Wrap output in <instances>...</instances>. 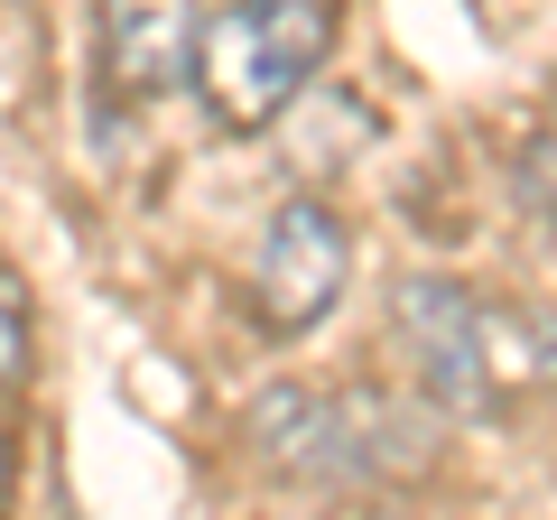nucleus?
<instances>
[{
  "mask_svg": "<svg viewBox=\"0 0 557 520\" xmlns=\"http://www.w3.org/2000/svg\"><path fill=\"white\" fill-rule=\"evenodd\" d=\"M391 335L409 354L418 391L456 419H493L511 391L557 372V325L530 317V307H502V298H474L456 280H399L391 298Z\"/></svg>",
  "mask_w": 557,
  "mask_h": 520,
  "instance_id": "f257e3e1",
  "label": "nucleus"
},
{
  "mask_svg": "<svg viewBox=\"0 0 557 520\" xmlns=\"http://www.w3.org/2000/svg\"><path fill=\"white\" fill-rule=\"evenodd\" d=\"M251 446L270 474L317 483V493H362L409 465H428V419L391 391H307L278 381L251 400Z\"/></svg>",
  "mask_w": 557,
  "mask_h": 520,
  "instance_id": "f03ea898",
  "label": "nucleus"
},
{
  "mask_svg": "<svg viewBox=\"0 0 557 520\" xmlns=\"http://www.w3.org/2000/svg\"><path fill=\"white\" fill-rule=\"evenodd\" d=\"M335 0H214L205 20V65L196 94L233 131H270L288 102L317 84L325 47H335Z\"/></svg>",
  "mask_w": 557,
  "mask_h": 520,
  "instance_id": "7ed1b4c3",
  "label": "nucleus"
},
{
  "mask_svg": "<svg viewBox=\"0 0 557 520\" xmlns=\"http://www.w3.org/2000/svg\"><path fill=\"white\" fill-rule=\"evenodd\" d=\"M344 280H354V233H344L335 205L317 196H288L260 233V260H251V325L260 335H307V325L335 317Z\"/></svg>",
  "mask_w": 557,
  "mask_h": 520,
  "instance_id": "20e7f679",
  "label": "nucleus"
},
{
  "mask_svg": "<svg viewBox=\"0 0 557 520\" xmlns=\"http://www.w3.org/2000/svg\"><path fill=\"white\" fill-rule=\"evenodd\" d=\"M102 65H112V84L131 102H159L177 94V84H196L205 65V0H102Z\"/></svg>",
  "mask_w": 557,
  "mask_h": 520,
  "instance_id": "39448f33",
  "label": "nucleus"
},
{
  "mask_svg": "<svg viewBox=\"0 0 557 520\" xmlns=\"http://www.w3.org/2000/svg\"><path fill=\"white\" fill-rule=\"evenodd\" d=\"M10 381H28V288H20V270L0 260V391Z\"/></svg>",
  "mask_w": 557,
  "mask_h": 520,
  "instance_id": "423d86ee",
  "label": "nucleus"
},
{
  "mask_svg": "<svg viewBox=\"0 0 557 520\" xmlns=\"http://www.w3.org/2000/svg\"><path fill=\"white\" fill-rule=\"evenodd\" d=\"M0 502H10V446H0Z\"/></svg>",
  "mask_w": 557,
  "mask_h": 520,
  "instance_id": "0eeeda50",
  "label": "nucleus"
},
{
  "mask_svg": "<svg viewBox=\"0 0 557 520\" xmlns=\"http://www.w3.org/2000/svg\"><path fill=\"white\" fill-rule=\"evenodd\" d=\"M372 520H418V511H372Z\"/></svg>",
  "mask_w": 557,
  "mask_h": 520,
  "instance_id": "6e6552de",
  "label": "nucleus"
}]
</instances>
